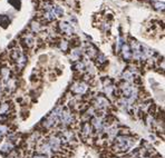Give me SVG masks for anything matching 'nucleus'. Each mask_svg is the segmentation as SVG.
Wrapping results in <instances>:
<instances>
[{"instance_id": "1", "label": "nucleus", "mask_w": 165, "mask_h": 158, "mask_svg": "<svg viewBox=\"0 0 165 158\" xmlns=\"http://www.w3.org/2000/svg\"><path fill=\"white\" fill-rule=\"evenodd\" d=\"M117 144H118V148L120 150H126L133 146V140L127 137H118Z\"/></svg>"}, {"instance_id": "2", "label": "nucleus", "mask_w": 165, "mask_h": 158, "mask_svg": "<svg viewBox=\"0 0 165 158\" xmlns=\"http://www.w3.org/2000/svg\"><path fill=\"white\" fill-rule=\"evenodd\" d=\"M59 119L62 120V122H64L65 125H68V124L72 122V119H73V118H72V115L67 112V110H63L62 114H60V116H59Z\"/></svg>"}, {"instance_id": "3", "label": "nucleus", "mask_w": 165, "mask_h": 158, "mask_svg": "<svg viewBox=\"0 0 165 158\" xmlns=\"http://www.w3.org/2000/svg\"><path fill=\"white\" fill-rule=\"evenodd\" d=\"M48 145H49L50 149L58 150L59 147H60V140H59V138H57V137H51L50 140H49V143H48Z\"/></svg>"}, {"instance_id": "4", "label": "nucleus", "mask_w": 165, "mask_h": 158, "mask_svg": "<svg viewBox=\"0 0 165 158\" xmlns=\"http://www.w3.org/2000/svg\"><path fill=\"white\" fill-rule=\"evenodd\" d=\"M87 90V86L83 83H79V84H76L73 87V91H75L76 93H84Z\"/></svg>"}, {"instance_id": "5", "label": "nucleus", "mask_w": 165, "mask_h": 158, "mask_svg": "<svg viewBox=\"0 0 165 158\" xmlns=\"http://www.w3.org/2000/svg\"><path fill=\"white\" fill-rule=\"evenodd\" d=\"M60 29L64 31L65 34H67V35H72L74 34V28L72 27V25H69V24H67V22H62L60 24Z\"/></svg>"}, {"instance_id": "6", "label": "nucleus", "mask_w": 165, "mask_h": 158, "mask_svg": "<svg viewBox=\"0 0 165 158\" xmlns=\"http://www.w3.org/2000/svg\"><path fill=\"white\" fill-rule=\"evenodd\" d=\"M97 106L99 107V108H105V107H107V105H108V102L104 98V97H99L98 99H97Z\"/></svg>"}, {"instance_id": "7", "label": "nucleus", "mask_w": 165, "mask_h": 158, "mask_svg": "<svg viewBox=\"0 0 165 158\" xmlns=\"http://www.w3.org/2000/svg\"><path fill=\"white\" fill-rule=\"evenodd\" d=\"M0 25L3 27V28H6L8 25H9V18L7 17V16H0Z\"/></svg>"}, {"instance_id": "8", "label": "nucleus", "mask_w": 165, "mask_h": 158, "mask_svg": "<svg viewBox=\"0 0 165 158\" xmlns=\"http://www.w3.org/2000/svg\"><path fill=\"white\" fill-rule=\"evenodd\" d=\"M93 125L95 126V128H96V129L99 130V131L103 129L101 121V119H98V118H94V119H93Z\"/></svg>"}, {"instance_id": "9", "label": "nucleus", "mask_w": 165, "mask_h": 158, "mask_svg": "<svg viewBox=\"0 0 165 158\" xmlns=\"http://www.w3.org/2000/svg\"><path fill=\"white\" fill-rule=\"evenodd\" d=\"M123 52H124V57L126 58V59H128L129 57H131V52H129V47L127 45H125V46L123 47Z\"/></svg>"}, {"instance_id": "10", "label": "nucleus", "mask_w": 165, "mask_h": 158, "mask_svg": "<svg viewBox=\"0 0 165 158\" xmlns=\"http://www.w3.org/2000/svg\"><path fill=\"white\" fill-rule=\"evenodd\" d=\"M9 3L11 6H14L16 9H19L20 8V0H8Z\"/></svg>"}, {"instance_id": "11", "label": "nucleus", "mask_w": 165, "mask_h": 158, "mask_svg": "<svg viewBox=\"0 0 165 158\" xmlns=\"http://www.w3.org/2000/svg\"><path fill=\"white\" fill-rule=\"evenodd\" d=\"M54 12H55L56 16H63L64 15V10H63V8H60V7H56V8H54Z\"/></svg>"}, {"instance_id": "12", "label": "nucleus", "mask_w": 165, "mask_h": 158, "mask_svg": "<svg viewBox=\"0 0 165 158\" xmlns=\"http://www.w3.org/2000/svg\"><path fill=\"white\" fill-rule=\"evenodd\" d=\"M8 109H9V105H8V104H3V105L0 107V115L5 114Z\"/></svg>"}, {"instance_id": "13", "label": "nucleus", "mask_w": 165, "mask_h": 158, "mask_svg": "<svg viewBox=\"0 0 165 158\" xmlns=\"http://www.w3.org/2000/svg\"><path fill=\"white\" fill-rule=\"evenodd\" d=\"M79 56H80V50L79 49H75L74 51H72V57L74 59H77Z\"/></svg>"}, {"instance_id": "14", "label": "nucleus", "mask_w": 165, "mask_h": 158, "mask_svg": "<svg viewBox=\"0 0 165 158\" xmlns=\"http://www.w3.org/2000/svg\"><path fill=\"white\" fill-rule=\"evenodd\" d=\"M83 131H84V134H86V135H88V134L91 132L89 124H85V125H84V127H83Z\"/></svg>"}, {"instance_id": "15", "label": "nucleus", "mask_w": 165, "mask_h": 158, "mask_svg": "<svg viewBox=\"0 0 165 158\" xmlns=\"http://www.w3.org/2000/svg\"><path fill=\"white\" fill-rule=\"evenodd\" d=\"M11 148H12V146H11L10 144H8V143H7V144H5V145L1 147V150H2V151H10V150H11Z\"/></svg>"}, {"instance_id": "16", "label": "nucleus", "mask_w": 165, "mask_h": 158, "mask_svg": "<svg viewBox=\"0 0 165 158\" xmlns=\"http://www.w3.org/2000/svg\"><path fill=\"white\" fill-rule=\"evenodd\" d=\"M6 131H7V127L1 125V126H0V138H1V137H2L5 134H6Z\"/></svg>"}, {"instance_id": "17", "label": "nucleus", "mask_w": 165, "mask_h": 158, "mask_svg": "<svg viewBox=\"0 0 165 158\" xmlns=\"http://www.w3.org/2000/svg\"><path fill=\"white\" fill-rule=\"evenodd\" d=\"M123 77H125L126 79L131 80V79L133 78V74H132L131 71H126V73H124V74H123Z\"/></svg>"}, {"instance_id": "18", "label": "nucleus", "mask_w": 165, "mask_h": 158, "mask_svg": "<svg viewBox=\"0 0 165 158\" xmlns=\"http://www.w3.org/2000/svg\"><path fill=\"white\" fill-rule=\"evenodd\" d=\"M2 76H3L5 78H7V77L9 76V69H7V68H3V70H2Z\"/></svg>"}, {"instance_id": "19", "label": "nucleus", "mask_w": 165, "mask_h": 158, "mask_svg": "<svg viewBox=\"0 0 165 158\" xmlns=\"http://www.w3.org/2000/svg\"><path fill=\"white\" fill-rule=\"evenodd\" d=\"M60 48H62L63 50H66V49H67V42H66V41H62V44H60Z\"/></svg>"}, {"instance_id": "20", "label": "nucleus", "mask_w": 165, "mask_h": 158, "mask_svg": "<svg viewBox=\"0 0 165 158\" xmlns=\"http://www.w3.org/2000/svg\"><path fill=\"white\" fill-rule=\"evenodd\" d=\"M76 68H78L79 70H82L83 68H84V65H83V64H80V63H78V64L76 65Z\"/></svg>"}, {"instance_id": "21", "label": "nucleus", "mask_w": 165, "mask_h": 158, "mask_svg": "<svg viewBox=\"0 0 165 158\" xmlns=\"http://www.w3.org/2000/svg\"><path fill=\"white\" fill-rule=\"evenodd\" d=\"M32 29H34V30H38V29H39L38 24H35V22H34V24H32Z\"/></svg>"}, {"instance_id": "22", "label": "nucleus", "mask_w": 165, "mask_h": 158, "mask_svg": "<svg viewBox=\"0 0 165 158\" xmlns=\"http://www.w3.org/2000/svg\"><path fill=\"white\" fill-rule=\"evenodd\" d=\"M0 87H1V85H0Z\"/></svg>"}]
</instances>
